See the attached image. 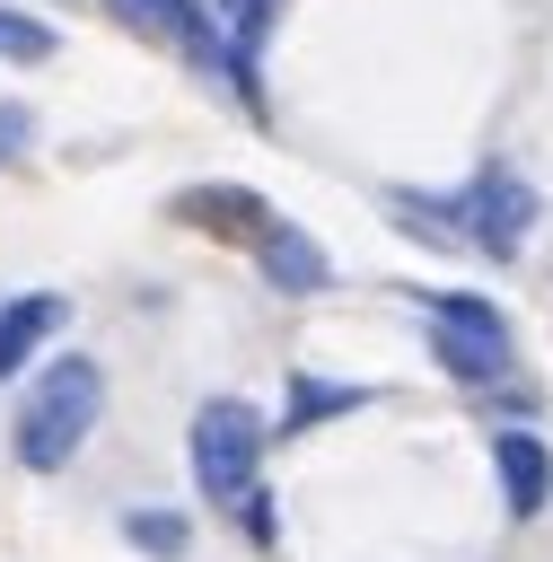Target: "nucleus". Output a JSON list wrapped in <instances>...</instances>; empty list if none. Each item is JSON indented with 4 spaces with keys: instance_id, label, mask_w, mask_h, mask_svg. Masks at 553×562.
Segmentation results:
<instances>
[{
    "instance_id": "ddd939ff",
    "label": "nucleus",
    "mask_w": 553,
    "mask_h": 562,
    "mask_svg": "<svg viewBox=\"0 0 553 562\" xmlns=\"http://www.w3.org/2000/svg\"><path fill=\"white\" fill-rule=\"evenodd\" d=\"M44 53H53V26L26 9H0V61H44Z\"/></svg>"
},
{
    "instance_id": "20e7f679",
    "label": "nucleus",
    "mask_w": 553,
    "mask_h": 562,
    "mask_svg": "<svg viewBox=\"0 0 553 562\" xmlns=\"http://www.w3.org/2000/svg\"><path fill=\"white\" fill-rule=\"evenodd\" d=\"M263 413L246 404V395H211V404H193V422H184V457H193V483H202V501H219V509H237L246 492H255V465H263Z\"/></svg>"
},
{
    "instance_id": "4468645a",
    "label": "nucleus",
    "mask_w": 553,
    "mask_h": 562,
    "mask_svg": "<svg viewBox=\"0 0 553 562\" xmlns=\"http://www.w3.org/2000/svg\"><path fill=\"white\" fill-rule=\"evenodd\" d=\"M26 149H35V114L26 105H0V167H18Z\"/></svg>"
},
{
    "instance_id": "0eeeda50",
    "label": "nucleus",
    "mask_w": 553,
    "mask_h": 562,
    "mask_svg": "<svg viewBox=\"0 0 553 562\" xmlns=\"http://www.w3.org/2000/svg\"><path fill=\"white\" fill-rule=\"evenodd\" d=\"M167 211H176L184 228H211V237H237V246H255V237L272 228V202L246 193V184H184Z\"/></svg>"
},
{
    "instance_id": "6e6552de",
    "label": "nucleus",
    "mask_w": 553,
    "mask_h": 562,
    "mask_svg": "<svg viewBox=\"0 0 553 562\" xmlns=\"http://www.w3.org/2000/svg\"><path fill=\"white\" fill-rule=\"evenodd\" d=\"M219 26H228V88L246 114H263V35L281 18V0H211Z\"/></svg>"
},
{
    "instance_id": "1a4fd4ad",
    "label": "nucleus",
    "mask_w": 553,
    "mask_h": 562,
    "mask_svg": "<svg viewBox=\"0 0 553 562\" xmlns=\"http://www.w3.org/2000/svg\"><path fill=\"white\" fill-rule=\"evenodd\" d=\"M492 465H500L509 518H535V509L553 501V448H544L535 430H500V439H492Z\"/></svg>"
},
{
    "instance_id": "f03ea898",
    "label": "nucleus",
    "mask_w": 553,
    "mask_h": 562,
    "mask_svg": "<svg viewBox=\"0 0 553 562\" xmlns=\"http://www.w3.org/2000/svg\"><path fill=\"white\" fill-rule=\"evenodd\" d=\"M535 184L518 176V167H483V176H465L456 193H439V202H413V193H395V220L413 228H456L465 246H483L492 263H509L518 246H527V228H535Z\"/></svg>"
},
{
    "instance_id": "f8f14e48",
    "label": "nucleus",
    "mask_w": 553,
    "mask_h": 562,
    "mask_svg": "<svg viewBox=\"0 0 553 562\" xmlns=\"http://www.w3.org/2000/svg\"><path fill=\"white\" fill-rule=\"evenodd\" d=\"M123 536H132L149 562H176V553H184V518H176V509H123Z\"/></svg>"
},
{
    "instance_id": "423d86ee",
    "label": "nucleus",
    "mask_w": 553,
    "mask_h": 562,
    "mask_svg": "<svg viewBox=\"0 0 553 562\" xmlns=\"http://www.w3.org/2000/svg\"><path fill=\"white\" fill-rule=\"evenodd\" d=\"M255 272H263L281 299H316V290H334V263H325V246H316L298 220H281V211H272V228L255 237Z\"/></svg>"
},
{
    "instance_id": "f257e3e1",
    "label": "nucleus",
    "mask_w": 553,
    "mask_h": 562,
    "mask_svg": "<svg viewBox=\"0 0 553 562\" xmlns=\"http://www.w3.org/2000/svg\"><path fill=\"white\" fill-rule=\"evenodd\" d=\"M97 413H105V369H97L88 351H61V360H53V369L26 386L18 422H9V448H18V465H26V474H61V465L88 448Z\"/></svg>"
},
{
    "instance_id": "9d476101",
    "label": "nucleus",
    "mask_w": 553,
    "mask_h": 562,
    "mask_svg": "<svg viewBox=\"0 0 553 562\" xmlns=\"http://www.w3.org/2000/svg\"><path fill=\"white\" fill-rule=\"evenodd\" d=\"M61 325H70V299H61V290H18V299L0 307V378H18Z\"/></svg>"
},
{
    "instance_id": "39448f33",
    "label": "nucleus",
    "mask_w": 553,
    "mask_h": 562,
    "mask_svg": "<svg viewBox=\"0 0 553 562\" xmlns=\"http://www.w3.org/2000/svg\"><path fill=\"white\" fill-rule=\"evenodd\" d=\"M123 26H140V35H158V44H176L184 61H202V70H219L228 79V26H219V9H202V0H105Z\"/></svg>"
},
{
    "instance_id": "9b49d317",
    "label": "nucleus",
    "mask_w": 553,
    "mask_h": 562,
    "mask_svg": "<svg viewBox=\"0 0 553 562\" xmlns=\"http://www.w3.org/2000/svg\"><path fill=\"white\" fill-rule=\"evenodd\" d=\"M369 404V386H342V378H290V404H281V430H316V422H334V413H360Z\"/></svg>"
},
{
    "instance_id": "7ed1b4c3",
    "label": "nucleus",
    "mask_w": 553,
    "mask_h": 562,
    "mask_svg": "<svg viewBox=\"0 0 553 562\" xmlns=\"http://www.w3.org/2000/svg\"><path fill=\"white\" fill-rule=\"evenodd\" d=\"M413 307L430 316V360H439L456 386H500V378L518 369L509 316H500L483 290H413Z\"/></svg>"
}]
</instances>
